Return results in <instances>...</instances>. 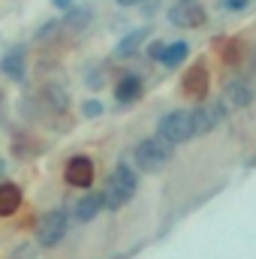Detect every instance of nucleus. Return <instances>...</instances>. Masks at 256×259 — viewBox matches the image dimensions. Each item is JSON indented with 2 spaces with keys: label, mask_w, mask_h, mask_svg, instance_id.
Masks as SVG:
<instances>
[{
  "label": "nucleus",
  "mask_w": 256,
  "mask_h": 259,
  "mask_svg": "<svg viewBox=\"0 0 256 259\" xmlns=\"http://www.w3.org/2000/svg\"><path fill=\"white\" fill-rule=\"evenodd\" d=\"M136 187H139L136 172L130 169L127 163H118L115 172H112V178H109V184H106V190H103V205L109 211H121L130 199L136 196Z\"/></svg>",
  "instance_id": "1"
},
{
  "label": "nucleus",
  "mask_w": 256,
  "mask_h": 259,
  "mask_svg": "<svg viewBox=\"0 0 256 259\" xmlns=\"http://www.w3.org/2000/svg\"><path fill=\"white\" fill-rule=\"evenodd\" d=\"M172 148H175V145H169V142L160 139V136L142 139V142L133 148V160H136V166H139L142 172H160V169L172 160Z\"/></svg>",
  "instance_id": "2"
},
{
  "label": "nucleus",
  "mask_w": 256,
  "mask_h": 259,
  "mask_svg": "<svg viewBox=\"0 0 256 259\" xmlns=\"http://www.w3.org/2000/svg\"><path fill=\"white\" fill-rule=\"evenodd\" d=\"M157 136L166 139L169 145H184L193 139V121H190V112L184 109H175L169 115H163L157 121Z\"/></svg>",
  "instance_id": "3"
},
{
  "label": "nucleus",
  "mask_w": 256,
  "mask_h": 259,
  "mask_svg": "<svg viewBox=\"0 0 256 259\" xmlns=\"http://www.w3.org/2000/svg\"><path fill=\"white\" fill-rule=\"evenodd\" d=\"M66 229H69V211H66V208H55V211H49V214L42 217V223H39V229H36V241H39L42 247H55V244L66 235Z\"/></svg>",
  "instance_id": "4"
},
{
  "label": "nucleus",
  "mask_w": 256,
  "mask_h": 259,
  "mask_svg": "<svg viewBox=\"0 0 256 259\" xmlns=\"http://www.w3.org/2000/svg\"><path fill=\"white\" fill-rule=\"evenodd\" d=\"M226 115H229V109L223 106V100H217V103H205V106L193 109L190 112L193 136H208L211 130H217L223 121H226Z\"/></svg>",
  "instance_id": "5"
},
{
  "label": "nucleus",
  "mask_w": 256,
  "mask_h": 259,
  "mask_svg": "<svg viewBox=\"0 0 256 259\" xmlns=\"http://www.w3.org/2000/svg\"><path fill=\"white\" fill-rule=\"evenodd\" d=\"M169 21L175 27H202L208 21V12L199 0H178L169 6Z\"/></svg>",
  "instance_id": "6"
},
{
  "label": "nucleus",
  "mask_w": 256,
  "mask_h": 259,
  "mask_svg": "<svg viewBox=\"0 0 256 259\" xmlns=\"http://www.w3.org/2000/svg\"><path fill=\"white\" fill-rule=\"evenodd\" d=\"M256 97V88H253V78H232L229 84H226V91H223V106L229 109V112H235V109H247L250 103H253Z\"/></svg>",
  "instance_id": "7"
},
{
  "label": "nucleus",
  "mask_w": 256,
  "mask_h": 259,
  "mask_svg": "<svg viewBox=\"0 0 256 259\" xmlns=\"http://www.w3.org/2000/svg\"><path fill=\"white\" fill-rule=\"evenodd\" d=\"M64 178L69 187H91V181H94V163H91V157H72L64 169Z\"/></svg>",
  "instance_id": "8"
},
{
  "label": "nucleus",
  "mask_w": 256,
  "mask_h": 259,
  "mask_svg": "<svg viewBox=\"0 0 256 259\" xmlns=\"http://www.w3.org/2000/svg\"><path fill=\"white\" fill-rule=\"evenodd\" d=\"M0 72L9 75L12 81H24V72H27V52H24V46H15V49H9L3 55Z\"/></svg>",
  "instance_id": "9"
},
{
  "label": "nucleus",
  "mask_w": 256,
  "mask_h": 259,
  "mask_svg": "<svg viewBox=\"0 0 256 259\" xmlns=\"http://www.w3.org/2000/svg\"><path fill=\"white\" fill-rule=\"evenodd\" d=\"M181 91H184V97L202 100V97L208 94V69L202 64H196L193 69H187L184 78H181Z\"/></svg>",
  "instance_id": "10"
},
{
  "label": "nucleus",
  "mask_w": 256,
  "mask_h": 259,
  "mask_svg": "<svg viewBox=\"0 0 256 259\" xmlns=\"http://www.w3.org/2000/svg\"><path fill=\"white\" fill-rule=\"evenodd\" d=\"M106 205H103V193H84L81 199H75L72 202V220H78V223H88V220H94L100 211H103Z\"/></svg>",
  "instance_id": "11"
},
{
  "label": "nucleus",
  "mask_w": 256,
  "mask_h": 259,
  "mask_svg": "<svg viewBox=\"0 0 256 259\" xmlns=\"http://www.w3.org/2000/svg\"><path fill=\"white\" fill-rule=\"evenodd\" d=\"M115 97H118L121 106H127V103H133V100H139V97H142V78H139V75H124L121 84L115 88Z\"/></svg>",
  "instance_id": "12"
},
{
  "label": "nucleus",
  "mask_w": 256,
  "mask_h": 259,
  "mask_svg": "<svg viewBox=\"0 0 256 259\" xmlns=\"http://www.w3.org/2000/svg\"><path fill=\"white\" fill-rule=\"evenodd\" d=\"M21 205V190L15 184H0V217H12Z\"/></svg>",
  "instance_id": "13"
},
{
  "label": "nucleus",
  "mask_w": 256,
  "mask_h": 259,
  "mask_svg": "<svg viewBox=\"0 0 256 259\" xmlns=\"http://www.w3.org/2000/svg\"><path fill=\"white\" fill-rule=\"evenodd\" d=\"M190 55V46L187 42H172V46H166V52H163V66H169V69H175V66L184 64V58Z\"/></svg>",
  "instance_id": "14"
},
{
  "label": "nucleus",
  "mask_w": 256,
  "mask_h": 259,
  "mask_svg": "<svg viewBox=\"0 0 256 259\" xmlns=\"http://www.w3.org/2000/svg\"><path fill=\"white\" fill-rule=\"evenodd\" d=\"M145 36H148V30H145V27H139V30L127 33V36H124V39L118 42L115 55H118V58H130V55H133V52H136V49H139V46L145 42Z\"/></svg>",
  "instance_id": "15"
},
{
  "label": "nucleus",
  "mask_w": 256,
  "mask_h": 259,
  "mask_svg": "<svg viewBox=\"0 0 256 259\" xmlns=\"http://www.w3.org/2000/svg\"><path fill=\"white\" fill-rule=\"evenodd\" d=\"M42 94H46L49 106H55V109H66V106H69V97H66V91L61 88V84H55V81H49V84L42 88Z\"/></svg>",
  "instance_id": "16"
},
{
  "label": "nucleus",
  "mask_w": 256,
  "mask_h": 259,
  "mask_svg": "<svg viewBox=\"0 0 256 259\" xmlns=\"http://www.w3.org/2000/svg\"><path fill=\"white\" fill-rule=\"evenodd\" d=\"M88 18H91V9H69V15H66V24L75 30V27L88 24Z\"/></svg>",
  "instance_id": "17"
},
{
  "label": "nucleus",
  "mask_w": 256,
  "mask_h": 259,
  "mask_svg": "<svg viewBox=\"0 0 256 259\" xmlns=\"http://www.w3.org/2000/svg\"><path fill=\"white\" fill-rule=\"evenodd\" d=\"M241 42L238 39H232V42H226V49H223V58H226V64H238L241 61Z\"/></svg>",
  "instance_id": "18"
},
{
  "label": "nucleus",
  "mask_w": 256,
  "mask_h": 259,
  "mask_svg": "<svg viewBox=\"0 0 256 259\" xmlns=\"http://www.w3.org/2000/svg\"><path fill=\"white\" fill-rule=\"evenodd\" d=\"M58 27H61V21H46V24L39 27V33H36V42H46V39H52Z\"/></svg>",
  "instance_id": "19"
},
{
  "label": "nucleus",
  "mask_w": 256,
  "mask_h": 259,
  "mask_svg": "<svg viewBox=\"0 0 256 259\" xmlns=\"http://www.w3.org/2000/svg\"><path fill=\"white\" fill-rule=\"evenodd\" d=\"M81 112H84V118H100V115H103V103H100V100H88Z\"/></svg>",
  "instance_id": "20"
},
{
  "label": "nucleus",
  "mask_w": 256,
  "mask_h": 259,
  "mask_svg": "<svg viewBox=\"0 0 256 259\" xmlns=\"http://www.w3.org/2000/svg\"><path fill=\"white\" fill-rule=\"evenodd\" d=\"M163 52H166V42H151L148 46V58H154V61H160Z\"/></svg>",
  "instance_id": "21"
},
{
  "label": "nucleus",
  "mask_w": 256,
  "mask_h": 259,
  "mask_svg": "<svg viewBox=\"0 0 256 259\" xmlns=\"http://www.w3.org/2000/svg\"><path fill=\"white\" fill-rule=\"evenodd\" d=\"M84 84H88V88H103V84H106V81H103V72H100V69H97V72H88V81H84Z\"/></svg>",
  "instance_id": "22"
},
{
  "label": "nucleus",
  "mask_w": 256,
  "mask_h": 259,
  "mask_svg": "<svg viewBox=\"0 0 256 259\" xmlns=\"http://www.w3.org/2000/svg\"><path fill=\"white\" fill-rule=\"evenodd\" d=\"M247 3H250V0H223V6H226V9H232V12L247 9Z\"/></svg>",
  "instance_id": "23"
},
{
  "label": "nucleus",
  "mask_w": 256,
  "mask_h": 259,
  "mask_svg": "<svg viewBox=\"0 0 256 259\" xmlns=\"http://www.w3.org/2000/svg\"><path fill=\"white\" fill-rule=\"evenodd\" d=\"M52 6H55V9H64V12H69V9H72V0H52Z\"/></svg>",
  "instance_id": "24"
},
{
  "label": "nucleus",
  "mask_w": 256,
  "mask_h": 259,
  "mask_svg": "<svg viewBox=\"0 0 256 259\" xmlns=\"http://www.w3.org/2000/svg\"><path fill=\"white\" fill-rule=\"evenodd\" d=\"M121 6H136V3H142V0H118Z\"/></svg>",
  "instance_id": "25"
},
{
  "label": "nucleus",
  "mask_w": 256,
  "mask_h": 259,
  "mask_svg": "<svg viewBox=\"0 0 256 259\" xmlns=\"http://www.w3.org/2000/svg\"><path fill=\"white\" fill-rule=\"evenodd\" d=\"M250 78L256 81V58H253V72H250Z\"/></svg>",
  "instance_id": "26"
},
{
  "label": "nucleus",
  "mask_w": 256,
  "mask_h": 259,
  "mask_svg": "<svg viewBox=\"0 0 256 259\" xmlns=\"http://www.w3.org/2000/svg\"><path fill=\"white\" fill-rule=\"evenodd\" d=\"M0 172H3V163H0Z\"/></svg>",
  "instance_id": "27"
}]
</instances>
